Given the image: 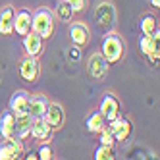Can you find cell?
<instances>
[{"label":"cell","mask_w":160,"mask_h":160,"mask_svg":"<svg viewBox=\"0 0 160 160\" xmlns=\"http://www.w3.org/2000/svg\"><path fill=\"white\" fill-rule=\"evenodd\" d=\"M77 56H81V52H79V48H77V47H73V50L70 52V58H72V60H75Z\"/></svg>","instance_id":"cell-27"},{"label":"cell","mask_w":160,"mask_h":160,"mask_svg":"<svg viewBox=\"0 0 160 160\" xmlns=\"http://www.w3.org/2000/svg\"><path fill=\"white\" fill-rule=\"evenodd\" d=\"M54 16L48 8H39L35 14H33V21H31V29L37 31L39 35L47 41L54 35Z\"/></svg>","instance_id":"cell-2"},{"label":"cell","mask_w":160,"mask_h":160,"mask_svg":"<svg viewBox=\"0 0 160 160\" xmlns=\"http://www.w3.org/2000/svg\"><path fill=\"white\" fill-rule=\"evenodd\" d=\"M106 128L110 129V133L114 135V139L118 141H128L129 137H131V131H133V123L129 118H114L106 123Z\"/></svg>","instance_id":"cell-5"},{"label":"cell","mask_w":160,"mask_h":160,"mask_svg":"<svg viewBox=\"0 0 160 160\" xmlns=\"http://www.w3.org/2000/svg\"><path fill=\"white\" fill-rule=\"evenodd\" d=\"M98 135H100V145H106V147H114V145H116V139H114V135L110 133L108 128H104Z\"/></svg>","instance_id":"cell-24"},{"label":"cell","mask_w":160,"mask_h":160,"mask_svg":"<svg viewBox=\"0 0 160 160\" xmlns=\"http://www.w3.org/2000/svg\"><path fill=\"white\" fill-rule=\"evenodd\" d=\"M0 137L2 139H16V114L6 110L0 116Z\"/></svg>","instance_id":"cell-14"},{"label":"cell","mask_w":160,"mask_h":160,"mask_svg":"<svg viewBox=\"0 0 160 160\" xmlns=\"http://www.w3.org/2000/svg\"><path fill=\"white\" fill-rule=\"evenodd\" d=\"M104 128H106V120L100 112H93L87 118V131L89 133H100Z\"/></svg>","instance_id":"cell-20"},{"label":"cell","mask_w":160,"mask_h":160,"mask_svg":"<svg viewBox=\"0 0 160 160\" xmlns=\"http://www.w3.org/2000/svg\"><path fill=\"white\" fill-rule=\"evenodd\" d=\"M68 2H70V6H72V10H73V14H81V12H85L89 0H68Z\"/></svg>","instance_id":"cell-26"},{"label":"cell","mask_w":160,"mask_h":160,"mask_svg":"<svg viewBox=\"0 0 160 160\" xmlns=\"http://www.w3.org/2000/svg\"><path fill=\"white\" fill-rule=\"evenodd\" d=\"M98 112L102 114V116H104L106 122H110V120H114V118H118V116H120V100L116 98V95L106 93L104 98L100 100Z\"/></svg>","instance_id":"cell-9"},{"label":"cell","mask_w":160,"mask_h":160,"mask_svg":"<svg viewBox=\"0 0 160 160\" xmlns=\"http://www.w3.org/2000/svg\"><path fill=\"white\" fill-rule=\"evenodd\" d=\"M139 27H141V33H143V35H151V33L158 27V19H156V16H154V14H145V16L141 18Z\"/></svg>","instance_id":"cell-22"},{"label":"cell","mask_w":160,"mask_h":160,"mask_svg":"<svg viewBox=\"0 0 160 160\" xmlns=\"http://www.w3.org/2000/svg\"><path fill=\"white\" fill-rule=\"evenodd\" d=\"M42 41L44 39L33 29L27 33V35H23V48H25L27 56H35V58H39L41 52H42Z\"/></svg>","instance_id":"cell-13"},{"label":"cell","mask_w":160,"mask_h":160,"mask_svg":"<svg viewBox=\"0 0 160 160\" xmlns=\"http://www.w3.org/2000/svg\"><path fill=\"white\" fill-rule=\"evenodd\" d=\"M33 118L29 112L23 114H16V139L25 141L31 137V125H33Z\"/></svg>","instance_id":"cell-11"},{"label":"cell","mask_w":160,"mask_h":160,"mask_svg":"<svg viewBox=\"0 0 160 160\" xmlns=\"http://www.w3.org/2000/svg\"><path fill=\"white\" fill-rule=\"evenodd\" d=\"M31 137L39 143H44L52 137V128L42 118H35L33 120V125H31Z\"/></svg>","instance_id":"cell-15"},{"label":"cell","mask_w":160,"mask_h":160,"mask_svg":"<svg viewBox=\"0 0 160 160\" xmlns=\"http://www.w3.org/2000/svg\"><path fill=\"white\" fill-rule=\"evenodd\" d=\"M31 21H33V14L29 10H25V8L18 10L16 16H14V33H18L19 37L27 35L31 31Z\"/></svg>","instance_id":"cell-12"},{"label":"cell","mask_w":160,"mask_h":160,"mask_svg":"<svg viewBox=\"0 0 160 160\" xmlns=\"http://www.w3.org/2000/svg\"><path fill=\"white\" fill-rule=\"evenodd\" d=\"M100 54L106 58L108 64H118L123 58V54H125V42H123V39L118 35V33H108V35H104Z\"/></svg>","instance_id":"cell-1"},{"label":"cell","mask_w":160,"mask_h":160,"mask_svg":"<svg viewBox=\"0 0 160 160\" xmlns=\"http://www.w3.org/2000/svg\"><path fill=\"white\" fill-rule=\"evenodd\" d=\"M23 156V145L19 139H4L0 143V160H18Z\"/></svg>","instance_id":"cell-8"},{"label":"cell","mask_w":160,"mask_h":160,"mask_svg":"<svg viewBox=\"0 0 160 160\" xmlns=\"http://www.w3.org/2000/svg\"><path fill=\"white\" fill-rule=\"evenodd\" d=\"M70 39L73 42V47L83 48L91 41V31H89V27L83 23V21H73V23L70 25Z\"/></svg>","instance_id":"cell-7"},{"label":"cell","mask_w":160,"mask_h":160,"mask_svg":"<svg viewBox=\"0 0 160 160\" xmlns=\"http://www.w3.org/2000/svg\"><path fill=\"white\" fill-rule=\"evenodd\" d=\"M97 19L102 27H112L116 23V10L110 2H102L98 8H97Z\"/></svg>","instance_id":"cell-17"},{"label":"cell","mask_w":160,"mask_h":160,"mask_svg":"<svg viewBox=\"0 0 160 160\" xmlns=\"http://www.w3.org/2000/svg\"><path fill=\"white\" fill-rule=\"evenodd\" d=\"M116 152H114V147H106V145H98L95 151V160H114Z\"/></svg>","instance_id":"cell-23"},{"label":"cell","mask_w":160,"mask_h":160,"mask_svg":"<svg viewBox=\"0 0 160 160\" xmlns=\"http://www.w3.org/2000/svg\"><path fill=\"white\" fill-rule=\"evenodd\" d=\"M56 18H58L62 23H72V18H73V10L70 6L68 0H60L56 4Z\"/></svg>","instance_id":"cell-21"},{"label":"cell","mask_w":160,"mask_h":160,"mask_svg":"<svg viewBox=\"0 0 160 160\" xmlns=\"http://www.w3.org/2000/svg\"><path fill=\"white\" fill-rule=\"evenodd\" d=\"M108 62L106 58L102 56L100 52H95L89 56V62H87V73L91 79H95V81H102V79L106 77L108 73Z\"/></svg>","instance_id":"cell-4"},{"label":"cell","mask_w":160,"mask_h":160,"mask_svg":"<svg viewBox=\"0 0 160 160\" xmlns=\"http://www.w3.org/2000/svg\"><path fill=\"white\" fill-rule=\"evenodd\" d=\"M47 106H48V98L44 95H35L29 100V114L33 118H42V114L47 112Z\"/></svg>","instance_id":"cell-19"},{"label":"cell","mask_w":160,"mask_h":160,"mask_svg":"<svg viewBox=\"0 0 160 160\" xmlns=\"http://www.w3.org/2000/svg\"><path fill=\"white\" fill-rule=\"evenodd\" d=\"M151 4H152L156 10H158V8H160V0H151Z\"/></svg>","instance_id":"cell-29"},{"label":"cell","mask_w":160,"mask_h":160,"mask_svg":"<svg viewBox=\"0 0 160 160\" xmlns=\"http://www.w3.org/2000/svg\"><path fill=\"white\" fill-rule=\"evenodd\" d=\"M21 158H27V160H39V154L31 151V152H27V156H21Z\"/></svg>","instance_id":"cell-28"},{"label":"cell","mask_w":160,"mask_h":160,"mask_svg":"<svg viewBox=\"0 0 160 160\" xmlns=\"http://www.w3.org/2000/svg\"><path fill=\"white\" fill-rule=\"evenodd\" d=\"M42 120L52 128V131L54 129H60L62 125H64V122H66V112H64V108L60 104H56V102H48L47 112L42 114Z\"/></svg>","instance_id":"cell-6"},{"label":"cell","mask_w":160,"mask_h":160,"mask_svg":"<svg viewBox=\"0 0 160 160\" xmlns=\"http://www.w3.org/2000/svg\"><path fill=\"white\" fill-rule=\"evenodd\" d=\"M18 72H19V77L23 79V81L37 83L39 77H41V64L35 56H25L18 66Z\"/></svg>","instance_id":"cell-3"},{"label":"cell","mask_w":160,"mask_h":160,"mask_svg":"<svg viewBox=\"0 0 160 160\" xmlns=\"http://www.w3.org/2000/svg\"><path fill=\"white\" fill-rule=\"evenodd\" d=\"M29 100H31V95L27 91H16L10 98V110L14 114H23V112H29Z\"/></svg>","instance_id":"cell-16"},{"label":"cell","mask_w":160,"mask_h":160,"mask_svg":"<svg viewBox=\"0 0 160 160\" xmlns=\"http://www.w3.org/2000/svg\"><path fill=\"white\" fill-rule=\"evenodd\" d=\"M14 6H4L0 10V35H12L14 33Z\"/></svg>","instance_id":"cell-18"},{"label":"cell","mask_w":160,"mask_h":160,"mask_svg":"<svg viewBox=\"0 0 160 160\" xmlns=\"http://www.w3.org/2000/svg\"><path fill=\"white\" fill-rule=\"evenodd\" d=\"M139 48H141V52L147 56V58L151 60V64H158L160 48H158V41L152 35H141L139 37Z\"/></svg>","instance_id":"cell-10"},{"label":"cell","mask_w":160,"mask_h":160,"mask_svg":"<svg viewBox=\"0 0 160 160\" xmlns=\"http://www.w3.org/2000/svg\"><path fill=\"white\" fill-rule=\"evenodd\" d=\"M37 154H39V158H41V160H50V158L54 156V152H52V148H50V145H47V143H42V145L39 147V151H37Z\"/></svg>","instance_id":"cell-25"}]
</instances>
